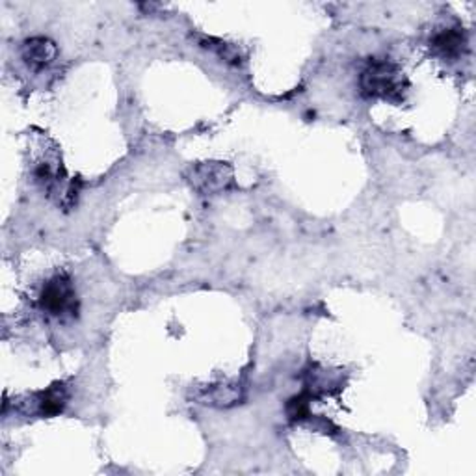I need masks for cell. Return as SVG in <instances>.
<instances>
[{"label":"cell","mask_w":476,"mask_h":476,"mask_svg":"<svg viewBox=\"0 0 476 476\" xmlns=\"http://www.w3.org/2000/svg\"><path fill=\"white\" fill-rule=\"evenodd\" d=\"M409 83L402 69L389 58H374L360 75V90L365 99L401 105L406 99Z\"/></svg>","instance_id":"cell-1"},{"label":"cell","mask_w":476,"mask_h":476,"mask_svg":"<svg viewBox=\"0 0 476 476\" xmlns=\"http://www.w3.org/2000/svg\"><path fill=\"white\" fill-rule=\"evenodd\" d=\"M39 305L52 316L76 314L78 300L71 277L67 274L52 275L39 294Z\"/></svg>","instance_id":"cell-2"},{"label":"cell","mask_w":476,"mask_h":476,"mask_svg":"<svg viewBox=\"0 0 476 476\" xmlns=\"http://www.w3.org/2000/svg\"><path fill=\"white\" fill-rule=\"evenodd\" d=\"M67 389L64 384H54L49 389L32 394L28 402H23L30 413L39 415V416H54L64 411V408L67 406Z\"/></svg>","instance_id":"cell-3"},{"label":"cell","mask_w":476,"mask_h":476,"mask_svg":"<svg viewBox=\"0 0 476 476\" xmlns=\"http://www.w3.org/2000/svg\"><path fill=\"white\" fill-rule=\"evenodd\" d=\"M430 47L435 54H440L447 60H458L467 52L469 39L467 32L460 27H450L435 32L430 39Z\"/></svg>","instance_id":"cell-4"},{"label":"cell","mask_w":476,"mask_h":476,"mask_svg":"<svg viewBox=\"0 0 476 476\" xmlns=\"http://www.w3.org/2000/svg\"><path fill=\"white\" fill-rule=\"evenodd\" d=\"M25 64L34 69V71H42L45 67H49L56 56H58V47L54 45V42H51L49 37H30L25 42L23 49H21Z\"/></svg>","instance_id":"cell-5"},{"label":"cell","mask_w":476,"mask_h":476,"mask_svg":"<svg viewBox=\"0 0 476 476\" xmlns=\"http://www.w3.org/2000/svg\"><path fill=\"white\" fill-rule=\"evenodd\" d=\"M231 170L222 163H207L203 166H197L192 177V185L203 192H214L226 186L229 181Z\"/></svg>","instance_id":"cell-6"},{"label":"cell","mask_w":476,"mask_h":476,"mask_svg":"<svg viewBox=\"0 0 476 476\" xmlns=\"http://www.w3.org/2000/svg\"><path fill=\"white\" fill-rule=\"evenodd\" d=\"M200 47L207 49V51H212L214 54L220 56L222 60H226L227 64H234L238 66L242 62V54L241 51H238L234 45L231 44H226L222 42V39H214V37H207V36H202L200 37Z\"/></svg>","instance_id":"cell-7"}]
</instances>
